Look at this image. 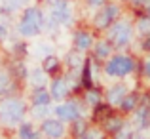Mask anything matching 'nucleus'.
Returning a JSON list of instances; mask_svg holds the SVG:
<instances>
[{
  "label": "nucleus",
  "mask_w": 150,
  "mask_h": 139,
  "mask_svg": "<svg viewBox=\"0 0 150 139\" xmlns=\"http://www.w3.org/2000/svg\"><path fill=\"white\" fill-rule=\"evenodd\" d=\"M25 114V105L19 99H8L0 107V118L6 124H17Z\"/></svg>",
  "instance_id": "obj_1"
},
{
  "label": "nucleus",
  "mask_w": 150,
  "mask_h": 139,
  "mask_svg": "<svg viewBox=\"0 0 150 139\" xmlns=\"http://www.w3.org/2000/svg\"><path fill=\"white\" fill-rule=\"evenodd\" d=\"M131 71H133V61L125 55H116L106 65V73L110 76H124V74H129Z\"/></svg>",
  "instance_id": "obj_2"
},
{
  "label": "nucleus",
  "mask_w": 150,
  "mask_h": 139,
  "mask_svg": "<svg viewBox=\"0 0 150 139\" xmlns=\"http://www.w3.org/2000/svg\"><path fill=\"white\" fill-rule=\"evenodd\" d=\"M131 38V27L127 23H116L110 31V40L114 42L116 46H124L129 42Z\"/></svg>",
  "instance_id": "obj_3"
},
{
  "label": "nucleus",
  "mask_w": 150,
  "mask_h": 139,
  "mask_svg": "<svg viewBox=\"0 0 150 139\" xmlns=\"http://www.w3.org/2000/svg\"><path fill=\"white\" fill-rule=\"evenodd\" d=\"M55 114L61 120H76L80 116V109H78L76 103H65V105H59L55 109Z\"/></svg>",
  "instance_id": "obj_4"
},
{
  "label": "nucleus",
  "mask_w": 150,
  "mask_h": 139,
  "mask_svg": "<svg viewBox=\"0 0 150 139\" xmlns=\"http://www.w3.org/2000/svg\"><path fill=\"white\" fill-rule=\"evenodd\" d=\"M51 17H53L55 23H69L70 10H69V6H67V2L57 0V2L53 4V10H51Z\"/></svg>",
  "instance_id": "obj_5"
},
{
  "label": "nucleus",
  "mask_w": 150,
  "mask_h": 139,
  "mask_svg": "<svg viewBox=\"0 0 150 139\" xmlns=\"http://www.w3.org/2000/svg\"><path fill=\"white\" fill-rule=\"evenodd\" d=\"M23 23H29V25L33 27H38V29H42V25H44V17H42V11L38 10V8H27L25 11H23Z\"/></svg>",
  "instance_id": "obj_6"
},
{
  "label": "nucleus",
  "mask_w": 150,
  "mask_h": 139,
  "mask_svg": "<svg viewBox=\"0 0 150 139\" xmlns=\"http://www.w3.org/2000/svg\"><path fill=\"white\" fill-rule=\"evenodd\" d=\"M116 17H118V6H106L95 17V23H97V27H108Z\"/></svg>",
  "instance_id": "obj_7"
},
{
  "label": "nucleus",
  "mask_w": 150,
  "mask_h": 139,
  "mask_svg": "<svg viewBox=\"0 0 150 139\" xmlns=\"http://www.w3.org/2000/svg\"><path fill=\"white\" fill-rule=\"evenodd\" d=\"M42 130H44V133L50 135L51 139H59L65 133V128H63V124L59 120H46L44 124H42Z\"/></svg>",
  "instance_id": "obj_8"
},
{
  "label": "nucleus",
  "mask_w": 150,
  "mask_h": 139,
  "mask_svg": "<svg viewBox=\"0 0 150 139\" xmlns=\"http://www.w3.org/2000/svg\"><path fill=\"white\" fill-rule=\"evenodd\" d=\"M50 93H51L53 99H63V97H67V93H69V86H67L65 80H53Z\"/></svg>",
  "instance_id": "obj_9"
},
{
  "label": "nucleus",
  "mask_w": 150,
  "mask_h": 139,
  "mask_svg": "<svg viewBox=\"0 0 150 139\" xmlns=\"http://www.w3.org/2000/svg\"><path fill=\"white\" fill-rule=\"evenodd\" d=\"M50 99H51V93L46 92L44 88H36V90H34V93H33L34 105H48Z\"/></svg>",
  "instance_id": "obj_10"
},
{
  "label": "nucleus",
  "mask_w": 150,
  "mask_h": 139,
  "mask_svg": "<svg viewBox=\"0 0 150 139\" xmlns=\"http://www.w3.org/2000/svg\"><path fill=\"white\" fill-rule=\"evenodd\" d=\"M125 97V88L124 86H112L108 92V99L110 103H122V99Z\"/></svg>",
  "instance_id": "obj_11"
},
{
  "label": "nucleus",
  "mask_w": 150,
  "mask_h": 139,
  "mask_svg": "<svg viewBox=\"0 0 150 139\" xmlns=\"http://www.w3.org/2000/svg\"><path fill=\"white\" fill-rule=\"evenodd\" d=\"M74 42H76V46L80 48V50H88V48L91 46V36H89L88 33H78L76 38H74Z\"/></svg>",
  "instance_id": "obj_12"
},
{
  "label": "nucleus",
  "mask_w": 150,
  "mask_h": 139,
  "mask_svg": "<svg viewBox=\"0 0 150 139\" xmlns=\"http://www.w3.org/2000/svg\"><path fill=\"white\" fill-rule=\"evenodd\" d=\"M30 80H33V84H36L38 88H42L44 82H46V71H40V69L33 71V73H30Z\"/></svg>",
  "instance_id": "obj_13"
},
{
  "label": "nucleus",
  "mask_w": 150,
  "mask_h": 139,
  "mask_svg": "<svg viewBox=\"0 0 150 139\" xmlns=\"http://www.w3.org/2000/svg\"><path fill=\"white\" fill-rule=\"evenodd\" d=\"M19 139H36V133H34L33 126L23 124L21 128H19Z\"/></svg>",
  "instance_id": "obj_14"
},
{
  "label": "nucleus",
  "mask_w": 150,
  "mask_h": 139,
  "mask_svg": "<svg viewBox=\"0 0 150 139\" xmlns=\"http://www.w3.org/2000/svg\"><path fill=\"white\" fill-rule=\"evenodd\" d=\"M57 67H59L57 57L50 55V57H46V59H44V71H46V73H53V71L57 69Z\"/></svg>",
  "instance_id": "obj_15"
},
{
  "label": "nucleus",
  "mask_w": 150,
  "mask_h": 139,
  "mask_svg": "<svg viewBox=\"0 0 150 139\" xmlns=\"http://www.w3.org/2000/svg\"><path fill=\"white\" fill-rule=\"evenodd\" d=\"M110 53V46L106 42H99L97 44V57H106Z\"/></svg>",
  "instance_id": "obj_16"
},
{
  "label": "nucleus",
  "mask_w": 150,
  "mask_h": 139,
  "mask_svg": "<svg viewBox=\"0 0 150 139\" xmlns=\"http://www.w3.org/2000/svg\"><path fill=\"white\" fill-rule=\"evenodd\" d=\"M10 88V76H8V74H2L0 73V90H8Z\"/></svg>",
  "instance_id": "obj_17"
},
{
  "label": "nucleus",
  "mask_w": 150,
  "mask_h": 139,
  "mask_svg": "<svg viewBox=\"0 0 150 139\" xmlns=\"http://www.w3.org/2000/svg\"><path fill=\"white\" fill-rule=\"evenodd\" d=\"M122 105H124V109L131 110L133 107H135V97H124L122 99Z\"/></svg>",
  "instance_id": "obj_18"
},
{
  "label": "nucleus",
  "mask_w": 150,
  "mask_h": 139,
  "mask_svg": "<svg viewBox=\"0 0 150 139\" xmlns=\"http://www.w3.org/2000/svg\"><path fill=\"white\" fill-rule=\"evenodd\" d=\"M120 126H122V122L118 120V118H112V120H108V122H106V128H108V130H112V132L120 130Z\"/></svg>",
  "instance_id": "obj_19"
},
{
  "label": "nucleus",
  "mask_w": 150,
  "mask_h": 139,
  "mask_svg": "<svg viewBox=\"0 0 150 139\" xmlns=\"http://www.w3.org/2000/svg\"><path fill=\"white\" fill-rule=\"evenodd\" d=\"M139 29L141 31H143V33H150V21H148V19H143V21H139Z\"/></svg>",
  "instance_id": "obj_20"
},
{
  "label": "nucleus",
  "mask_w": 150,
  "mask_h": 139,
  "mask_svg": "<svg viewBox=\"0 0 150 139\" xmlns=\"http://www.w3.org/2000/svg\"><path fill=\"white\" fill-rule=\"evenodd\" d=\"M88 4L91 8H99V6H103V0H88Z\"/></svg>",
  "instance_id": "obj_21"
},
{
  "label": "nucleus",
  "mask_w": 150,
  "mask_h": 139,
  "mask_svg": "<svg viewBox=\"0 0 150 139\" xmlns=\"http://www.w3.org/2000/svg\"><path fill=\"white\" fill-rule=\"evenodd\" d=\"M97 99H99V95H97L95 92H89V101H91V103H97Z\"/></svg>",
  "instance_id": "obj_22"
},
{
  "label": "nucleus",
  "mask_w": 150,
  "mask_h": 139,
  "mask_svg": "<svg viewBox=\"0 0 150 139\" xmlns=\"http://www.w3.org/2000/svg\"><path fill=\"white\" fill-rule=\"evenodd\" d=\"M86 137H88V139H99V133H97V132H88Z\"/></svg>",
  "instance_id": "obj_23"
},
{
  "label": "nucleus",
  "mask_w": 150,
  "mask_h": 139,
  "mask_svg": "<svg viewBox=\"0 0 150 139\" xmlns=\"http://www.w3.org/2000/svg\"><path fill=\"white\" fill-rule=\"evenodd\" d=\"M144 73H146V76H150V61H146V67H144Z\"/></svg>",
  "instance_id": "obj_24"
},
{
  "label": "nucleus",
  "mask_w": 150,
  "mask_h": 139,
  "mask_svg": "<svg viewBox=\"0 0 150 139\" xmlns=\"http://www.w3.org/2000/svg\"><path fill=\"white\" fill-rule=\"evenodd\" d=\"M2 36H6V29H4V27H0V38Z\"/></svg>",
  "instance_id": "obj_25"
},
{
  "label": "nucleus",
  "mask_w": 150,
  "mask_h": 139,
  "mask_svg": "<svg viewBox=\"0 0 150 139\" xmlns=\"http://www.w3.org/2000/svg\"><path fill=\"white\" fill-rule=\"evenodd\" d=\"M148 15H150V8H148Z\"/></svg>",
  "instance_id": "obj_26"
}]
</instances>
